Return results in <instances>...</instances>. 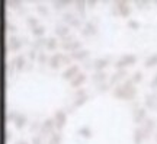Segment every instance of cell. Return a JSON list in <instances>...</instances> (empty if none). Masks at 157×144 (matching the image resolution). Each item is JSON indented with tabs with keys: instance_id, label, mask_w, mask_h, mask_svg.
<instances>
[{
	"instance_id": "obj_1",
	"label": "cell",
	"mask_w": 157,
	"mask_h": 144,
	"mask_svg": "<svg viewBox=\"0 0 157 144\" xmlns=\"http://www.w3.org/2000/svg\"><path fill=\"white\" fill-rule=\"evenodd\" d=\"M157 64V55H153L151 58H148L147 60V63H145V66H148V67H151V66H156Z\"/></svg>"
},
{
	"instance_id": "obj_2",
	"label": "cell",
	"mask_w": 157,
	"mask_h": 144,
	"mask_svg": "<svg viewBox=\"0 0 157 144\" xmlns=\"http://www.w3.org/2000/svg\"><path fill=\"white\" fill-rule=\"evenodd\" d=\"M153 86H154V88H156V86H157V76H156V79L153 80Z\"/></svg>"
}]
</instances>
